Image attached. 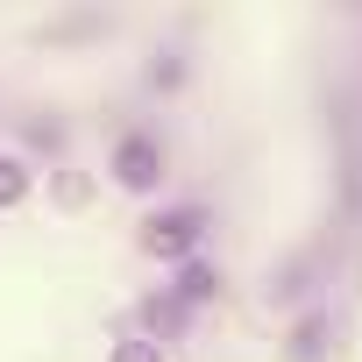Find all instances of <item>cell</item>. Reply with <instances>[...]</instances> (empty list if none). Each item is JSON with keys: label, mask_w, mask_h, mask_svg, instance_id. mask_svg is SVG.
<instances>
[{"label": "cell", "mask_w": 362, "mask_h": 362, "mask_svg": "<svg viewBox=\"0 0 362 362\" xmlns=\"http://www.w3.org/2000/svg\"><path fill=\"white\" fill-rule=\"evenodd\" d=\"M192 242H199V214H170V221L149 228V249H156V256H185Z\"/></svg>", "instance_id": "6da1fadb"}, {"label": "cell", "mask_w": 362, "mask_h": 362, "mask_svg": "<svg viewBox=\"0 0 362 362\" xmlns=\"http://www.w3.org/2000/svg\"><path fill=\"white\" fill-rule=\"evenodd\" d=\"M121 177H128V185H149V177H156V163H149V149H142V142H128V149H121Z\"/></svg>", "instance_id": "7a4b0ae2"}, {"label": "cell", "mask_w": 362, "mask_h": 362, "mask_svg": "<svg viewBox=\"0 0 362 362\" xmlns=\"http://www.w3.org/2000/svg\"><path fill=\"white\" fill-rule=\"evenodd\" d=\"M22 192H29V170H22L15 156H0V206H15Z\"/></svg>", "instance_id": "3957f363"}, {"label": "cell", "mask_w": 362, "mask_h": 362, "mask_svg": "<svg viewBox=\"0 0 362 362\" xmlns=\"http://www.w3.org/2000/svg\"><path fill=\"white\" fill-rule=\"evenodd\" d=\"M114 362H163V355H156V341H121Z\"/></svg>", "instance_id": "277c9868"}]
</instances>
